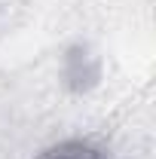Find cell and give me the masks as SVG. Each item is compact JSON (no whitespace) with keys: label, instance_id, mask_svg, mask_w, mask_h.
Segmentation results:
<instances>
[{"label":"cell","instance_id":"cell-1","mask_svg":"<svg viewBox=\"0 0 156 159\" xmlns=\"http://www.w3.org/2000/svg\"><path fill=\"white\" fill-rule=\"evenodd\" d=\"M40 159H101V153H95V150L86 147V144H61L55 150L43 153Z\"/></svg>","mask_w":156,"mask_h":159}]
</instances>
